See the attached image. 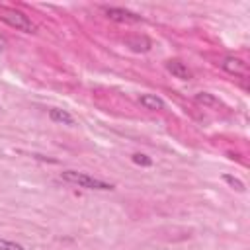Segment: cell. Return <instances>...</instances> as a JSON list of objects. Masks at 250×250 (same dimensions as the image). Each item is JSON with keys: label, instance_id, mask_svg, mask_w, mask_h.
I'll use <instances>...</instances> for the list:
<instances>
[{"label": "cell", "instance_id": "cell-1", "mask_svg": "<svg viewBox=\"0 0 250 250\" xmlns=\"http://www.w3.org/2000/svg\"><path fill=\"white\" fill-rule=\"evenodd\" d=\"M61 180L74 184L78 188H86V189H96V191H111L115 186L109 182H104L100 178H94L86 172H78V170H64L61 172Z\"/></svg>", "mask_w": 250, "mask_h": 250}, {"label": "cell", "instance_id": "cell-2", "mask_svg": "<svg viewBox=\"0 0 250 250\" xmlns=\"http://www.w3.org/2000/svg\"><path fill=\"white\" fill-rule=\"evenodd\" d=\"M0 20L4 23H8L10 27L23 31V33H33L35 31V23L20 10L16 8H8V6H0Z\"/></svg>", "mask_w": 250, "mask_h": 250}, {"label": "cell", "instance_id": "cell-3", "mask_svg": "<svg viewBox=\"0 0 250 250\" xmlns=\"http://www.w3.org/2000/svg\"><path fill=\"white\" fill-rule=\"evenodd\" d=\"M102 12L113 20V21H119V23H139L143 21V18L135 12H129L125 8H117V6H102Z\"/></svg>", "mask_w": 250, "mask_h": 250}, {"label": "cell", "instance_id": "cell-4", "mask_svg": "<svg viewBox=\"0 0 250 250\" xmlns=\"http://www.w3.org/2000/svg\"><path fill=\"white\" fill-rule=\"evenodd\" d=\"M221 66L232 76H246V62L242 59H238V57H232V55L225 57L221 61Z\"/></svg>", "mask_w": 250, "mask_h": 250}, {"label": "cell", "instance_id": "cell-5", "mask_svg": "<svg viewBox=\"0 0 250 250\" xmlns=\"http://www.w3.org/2000/svg\"><path fill=\"white\" fill-rule=\"evenodd\" d=\"M166 70L174 76V78H180V80H189L191 78V70L178 59H170L166 62Z\"/></svg>", "mask_w": 250, "mask_h": 250}, {"label": "cell", "instance_id": "cell-6", "mask_svg": "<svg viewBox=\"0 0 250 250\" xmlns=\"http://www.w3.org/2000/svg\"><path fill=\"white\" fill-rule=\"evenodd\" d=\"M125 45H127L131 51H135V53H146V51H150V47H152L150 39L145 37V35H133V37H127V39H125Z\"/></svg>", "mask_w": 250, "mask_h": 250}, {"label": "cell", "instance_id": "cell-7", "mask_svg": "<svg viewBox=\"0 0 250 250\" xmlns=\"http://www.w3.org/2000/svg\"><path fill=\"white\" fill-rule=\"evenodd\" d=\"M139 104L145 109H150V111H160V109L166 107V102L162 98H158L156 94H141L139 96Z\"/></svg>", "mask_w": 250, "mask_h": 250}, {"label": "cell", "instance_id": "cell-8", "mask_svg": "<svg viewBox=\"0 0 250 250\" xmlns=\"http://www.w3.org/2000/svg\"><path fill=\"white\" fill-rule=\"evenodd\" d=\"M49 117H51V121H55V123L74 125V117H72L66 109H61V107H51V109H49Z\"/></svg>", "mask_w": 250, "mask_h": 250}, {"label": "cell", "instance_id": "cell-9", "mask_svg": "<svg viewBox=\"0 0 250 250\" xmlns=\"http://www.w3.org/2000/svg\"><path fill=\"white\" fill-rule=\"evenodd\" d=\"M195 104H199V105H203V107H219L221 105V100L219 98H215L213 94H209V92H199V94H195Z\"/></svg>", "mask_w": 250, "mask_h": 250}, {"label": "cell", "instance_id": "cell-10", "mask_svg": "<svg viewBox=\"0 0 250 250\" xmlns=\"http://www.w3.org/2000/svg\"><path fill=\"white\" fill-rule=\"evenodd\" d=\"M223 180H225L232 189H236V191H244V184H242L238 178H234V176H230V174H223Z\"/></svg>", "mask_w": 250, "mask_h": 250}, {"label": "cell", "instance_id": "cell-11", "mask_svg": "<svg viewBox=\"0 0 250 250\" xmlns=\"http://www.w3.org/2000/svg\"><path fill=\"white\" fill-rule=\"evenodd\" d=\"M131 160H133L135 164H139V166H152V158L146 156V154H143V152H135V154L131 156Z\"/></svg>", "mask_w": 250, "mask_h": 250}, {"label": "cell", "instance_id": "cell-12", "mask_svg": "<svg viewBox=\"0 0 250 250\" xmlns=\"http://www.w3.org/2000/svg\"><path fill=\"white\" fill-rule=\"evenodd\" d=\"M0 250H25L21 244L14 242V240H8V238H0Z\"/></svg>", "mask_w": 250, "mask_h": 250}, {"label": "cell", "instance_id": "cell-13", "mask_svg": "<svg viewBox=\"0 0 250 250\" xmlns=\"http://www.w3.org/2000/svg\"><path fill=\"white\" fill-rule=\"evenodd\" d=\"M8 47V41H6V37L4 35H0V51H4Z\"/></svg>", "mask_w": 250, "mask_h": 250}]
</instances>
